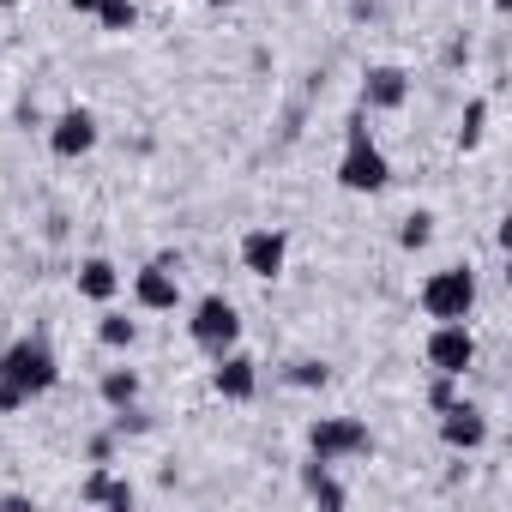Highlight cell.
<instances>
[{"label":"cell","mask_w":512,"mask_h":512,"mask_svg":"<svg viewBox=\"0 0 512 512\" xmlns=\"http://www.w3.org/2000/svg\"><path fill=\"white\" fill-rule=\"evenodd\" d=\"M133 302L145 314H175L181 308V253H157L151 266L133 272Z\"/></svg>","instance_id":"obj_8"},{"label":"cell","mask_w":512,"mask_h":512,"mask_svg":"<svg viewBox=\"0 0 512 512\" xmlns=\"http://www.w3.org/2000/svg\"><path fill=\"white\" fill-rule=\"evenodd\" d=\"M452 398H458V380H452V374H434V380H428V410H446Z\"/></svg>","instance_id":"obj_22"},{"label":"cell","mask_w":512,"mask_h":512,"mask_svg":"<svg viewBox=\"0 0 512 512\" xmlns=\"http://www.w3.org/2000/svg\"><path fill=\"white\" fill-rule=\"evenodd\" d=\"M121 266L115 260H103V253H91V260H79V296L85 302H97V308H109L115 296H121Z\"/></svg>","instance_id":"obj_13"},{"label":"cell","mask_w":512,"mask_h":512,"mask_svg":"<svg viewBox=\"0 0 512 512\" xmlns=\"http://www.w3.org/2000/svg\"><path fill=\"white\" fill-rule=\"evenodd\" d=\"M284 380H290V386H296V392H320V386H326V380H332V368H326V362H314V356H308V362H290V374H284Z\"/></svg>","instance_id":"obj_21"},{"label":"cell","mask_w":512,"mask_h":512,"mask_svg":"<svg viewBox=\"0 0 512 512\" xmlns=\"http://www.w3.org/2000/svg\"><path fill=\"white\" fill-rule=\"evenodd\" d=\"M79 500H85V506H115V512H133V500H139V488H133L127 476H109V464H97V470L85 476V488H79Z\"/></svg>","instance_id":"obj_14"},{"label":"cell","mask_w":512,"mask_h":512,"mask_svg":"<svg viewBox=\"0 0 512 512\" xmlns=\"http://www.w3.org/2000/svg\"><path fill=\"white\" fill-rule=\"evenodd\" d=\"M211 362H217V368H211L217 398H229V404H253V398H260V362H253L241 344L223 350V356H211Z\"/></svg>","instance_id":"obj_10"},{"label":"cell","mask_w":512,"mask_h":512,"mask_svg":"<svg viewBox=\"0 0 512 512\" xmlns=\"http://www.w3.org/2000/svg\"><path fill=\"white\" fill-rule=\"evenodd\" d=\"M506 7H512V0H494V13H506Z\"/></svg>","instance_id":"obj_27"},{"label":"cell","mask_w":512,"mask_h":512,"mask_svg":"<svg viewBox=\"0 0 512 512\" xmlns=\"http://www.w3.org/2000/svg\"><path fill=\"white\" fill-rule=\"evenodd\" d=\"M115 440H121L115 428H109V434H97V440H91V464H109V458H115Z\"/></svg>","instance_id":"obj_24"},{"label":"cell","mask_w":512,"mask_h":512,"mask_svg":"<svg viewBox=\"0 0 512 512\" xmlns=\"http://www.w3.org/2000/svg\"><path fill=\"white\" fill-rule=\"evenodd\" d=\"M440 440H446L452 452H482V446H488V416H482L476 404L452 398V404L440 410Z\"/></svg>","instance_id":"obj_12"},{"label":"cell","mask_w":512,"mask_h":512,"mask_svg":"<svg viewBox=\"0 0 512 512\" xmlns=\"http://www.w3.org/2000/svg\"><path fill=\"white\" fill-rule=\"evenodd\" d=\"M428 241H434V211H410V217L398 223V247H404V253H422Z\"/></svg>","instance_id":"obj_20"},{"label":"cell","mask_w":512,"mask_h":512,"mask_svg":"<svg viewBox=\"0 0 512 512\" xmlns=\"http://www.w3.org/2000/svg\"><path fill=\"white\" fill-rule=\"evenodd\" d=\"M235 260H241V272H247V278L278 284V278H284V266H290V229H278V223L247 229V235H241V247H235Z\"/></svg>","instance_id":"obj_6"},{"label":"cell","mask_w":512,"mask_h":512,"mask_svg":"<svg viewBox=\"0 0 512 512\" xmlns=\"http://www.w3.org/2000/svg\"><path fill=\"white\" fill-rule=\"evenodd\" d=\"M476 296H482V284H476L470 266H440V272L422 278L416 308H422L428 320H470V314H476Z\"/></svg>","instance_id":"obj_3"},{"label":"cell","mask_w":512,"mask_h":512,"mask_svg":"<svg viewBox=\"0 0 512 512\" xmlns=\"http://www.w3.org/2000/svg\"><path fill=\"white\" fill-rule=\"evenodd\" d=\"M302 488H308V500H320L326 512H338V506H350V494H344V482L332 476V464H320V458H308L302 464Z\"/></svg>","instance_id":"obj_15"},{"label":"cell","mask_w":512,"mask_h":512,"mask_svg":"<svg viewBox=\"0 0 512 512\" xmlns=\"http://www.w3.org/2000/svg\"><path fill=\"white\" fill-rule=\"evenodd\" d=\"M187 338H193V350H205V356L235 350V344H241V308H235L229 296H199L193 314H187Z\"/></svg>","instance_id":"obj_4"},{"label":"cell","mask_w":512,"mask_h":512,"mask_svg":"<svg viewBox=\"0 0 512 512\" xmlns=\"http://www.w3.org/2000/svg\"><path fill=\"white\" fill-rule=\"evenodd\" d=\"M67 7H73L79 19H97V7H103V0H67Z\"/></svg>","instance_id":"obj_25"},{"label":"cell","mask_w":512,"mask_h":512,"mask_svg":"<svg viewBox=\"0 0 512 512\" xmlns=\"http://www.w3.org/2000/svg\"><path fill=\"white\" fill-rule=\"evenodd\" d=\"M43 133H49V151H55L61 163H79V157H91V151H97V139H103V121H97L91 109H79V103H73V109H61V115H55Z\"/></svg>","instance_id":"obj_9"},{"label":"cell","mask_w":512,"mask_h":512,"mask_svg":"<svg viewBox=\"0 0 512 512\" xmlns=\"http://www.w3.org/2000/svg\"><path fill=\"white\" fill-rule=\"evenodd\" d=\"M338 187H344V193H386V187H392V157L380 151V139L368 133L362 115H350L344 157H338Z\"/></svg>","instance_id":"obj_1"},{"label":"cell","mask_w":512,"mask_h":512,"mask_svg":"<svg viewBox=\"0 0 512 512\" xmlns=\"http://www.w3.org/2000/svg\"><path fill=\"white\" fill-rule=\"evenodd\" d=\"M422 356H428V368H434V374L464 380V374L476 368V332H470V320H434V332H428Z\"/></svg>","instance_id":"obj_7"},{"label":"cell","mask_w":512,"mask_h":512,"mask_svg":"<svg viewBox=\"0 0 512 512\" xmlns=\"http://www.w3.org/2000/svg\"><path fill=\"white\" fill-rule=\"evenodd\" d=\"M488 133V97H470L464 103V121H458V151H476Z\"/></svg>","instance_id":"obj_18"},{"label":"cell","mask_w":512,"mask_h":512,"mask_svg":"<svg viewBox=\"0 0 512 512\" xmlns=\"http://www.w3.org/2000/svg\"><path fill=\"white\" fill-rule=\"evenodd\" d=\"M25 404H31V398H25L13 380H0V416H13V410H25Z\"/></svg>","instance_id":"obj_23"},{"label":"cell","mask_w":512,"mask_h":512,"mask_svg":"<svg viewBox=\"0 0 512 512\" xmlns=\"http://www.w3.org/2000/svg\"><path fill=\"white\" fill-rule=\"evenodd\" d=\"M211 7H241V0H211Z\"/></svg>","instance_id":"obj_26"},{"label":"cell","mask_w":512,"mask_h":512,"mask_svg":"<svg viewBox=\"0 0 512 512\" xmlns=\"http://www.w3.org/2000/svg\"><path fill=\"white\" fill-rule=\"evenodd\" d=\"M97 344H103V350H133V344H139V320H127L121 308H103V320H97Z\"/></svg>","instance_id":"obj_17"},{"label":"cell","mask_w":512,"mask_h":512,"mask_svg":"<svg viewBox=\"0 0 512 512\" xmlns=\"http://www.w3.org/2000/svg\"><path fill=\"white\" fill-rule=\"evenodd\" d=\"M97 25H103L109 37H127V31L139 25V0H103V7H97Z\"/></svg>","instance_id":"obj_19"},{"label":"cell","mask_w":512,"mask_h":512,"mask_svg":"<svg viewBox=\"0 0 512 512\" xmlns=\"http://www.w3.org/2000/svg\"><path fill=\"white\" fill-rule=\"evenodd\" d=\"M139 392H145L139 368H103V380H97V398H103L109 410H127V404H139Z\"/></svg>","instance_id":"obj_16"},{"label":"cell","mask_w":512,"mask_h":512,"mask_svg":"<svg viewBox=\"0 0 512 512\" xmlns=\"http://www.w3.org/2000/svg\"><path fill=\"white\" fill-rule=\"evenodd\" d=\"M374 452V434H368V422H356V416H320L314 428H308V458H320V464H350V458H368Z\"/></svg>","instance_id":"obj_5"},{"label":"cell","mask_w":512,"mask_h":512,"mask_svg":"<svg viewBox=\"0 0 512 512\" xmlns=\"http://www.w3.org/2000/svg\"><path fill=\"white\" fill-rule=\"evenodd\" d=\"M404 103H410V73L398 61H374L362 73V109L368 115H398Z\"/></svg>","instance_id":"obj_11"},{"label":"cell","mask_w":512,"mask_h":512,"mask_svg":"<svg viewBox=\"0 0 512 512\" xmlns=\"http://www.w3.org/2000/svg\"><path fill=\"white\" fill-rule=\"evenodd\" d=\"M0 380H13L31 404L49 398V392L61 386V356H55V344H49V338H13L7 350H0Z\"/></svg>","instance_id":"obj_2"}]
</instances>
